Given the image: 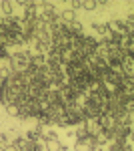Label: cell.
Segmentation results:
<instances>
[{"mask_svg":"<svg viewBox=\"0 0 134 151\" xmlns=\"http://www.w3.org/2000/svg\"><path fill=\"white\" fill-rule=\"evenodd\" d=\"M106 26H108V30H110V32L124 36V26H126V24H124V18H120V16L110 18V20H106Z\"/></svg>","mask_w":134,"mask_h":151,"instance_id":"6da1fadb","label":"cell"},{"mask_svg":"<svg viewBox=\"0 0 134 151\" xmlns=\"http://www.w3.org/2000/svg\"><path fill=\"white\" fill-rule=\"evenodd\" d=\"M90 28H92V32H94L96 38H106V36L110 35L106 22H100V20H92V22H90Z\"/></svg>","mask_w":134,"mask_h":151,"instance_id":"7a4b0ae2","label":"cell"},{"mask_svg":"<svg viewBox=\"0 0 134 151\" xmlns=\"http://www.w3.org/2000/svg\"><path fill=\"white\" fill-rule=\"evenodd\" d=\"M0 16L6 18V16H14V4L10 0H0Z\"/></svg>","mask_w":134,"mask_h":151,"instance_id":"3957f363","label":"cell"},{"mask_svg":"<svg viewBox=\"0 0 134 151\" xmlns=\"http://www.w3.org/2000/svg\"><path fill=\"white\" fill-rule=\"evenodd\" d=\"M80 2H82V12L84 14L96 12V0H80Z\"/></svg>","mask_w":134,"mask_h":151,"instance_id":"277c9868","label":"cell"},{"mask_svg":"<svg viewBox=\"0 0 134 151\" xmlns=\"http://www.w3.org/2000/svg\"><path fill=\"white\" fill-rule=\"evenodd\" d=\"M60 147H62L60 139H50L44 143V151H60Z\"/></svg>","mask_w":134,"mask_h":151,"instance_id":"5b68a950","label":"cell"},{"mask_svg":"<svg viewBox=\"0 0 134 151\" xmlns=\"http://www.w3.org/2000/svg\"><path fill=\"white\" fill-rule=\"evenodd\" d=\"M10 77H12V69L6 63H2V65H0V81H8Z\"/></svg>","mask_w":134,"mask_h":151,"instance_id":"8992f818","label":"cell"},{"mask_svg":"<svg viewBox=\"0 0 134 151\" xmlns=\"http://www.w3.org/2000/svg\"><path fill=\"white\" fill-rule=\"evenodd\" d=\"M72 151H90L86 139H74V145H72Z\"/></svg>","mask_w":134,"mask_h":151,"instance_id":"52a82bcc","label":"cell"},{"mask_svg":"<svg viewBox=\"0 0 134 151\" xmlns=\"http://www.w3.org/2000/svg\"><path fill=\"white\" fill-rule=\"evenodd\" d=\"M86 137H88V133H86V127L84 125L74 127V139H86Z\"/></svg>","mask_w":134,"mask_h":151,"instance_id":"ba28073f","label":"cell"},{"mask_svg":"<svg viewBox=\"0 0 134 151\" xmlns=\"http://www.w3.org/2000/svg\"><path fill=\"white\" fill-rule=\"evenodd\" d=\"M4 113H6V117L16 119V117H18V107H16V105H6V107H4Z\"/></svg>","mask_w":134,"mask_h":151,"instance_id":"9c48e42d","label":"cell"},{"mask_svg":"<svg viewBox=\"0 0 134 151\" xmlns=\"http://www.w3.org/2000/svg\"><path fill=\"white\" fill-rule=\"evenodd\" d=\"M66 137H68V139H70V137L74 139V129H66Z\"/></svg>","mask_w":134,"mask_h":151,"instance_id":"30bf717a","label":"cell"},{"mask_svg":"<svg viewBox=\"0 0 134 151\" xmlns=\"http://www.w3.org/2000/svg\"><path fill=\"white\" fill-rule=\"evenodd\" d=\"M60 151H72V149H70L68 145H64V143H62V147H60Z\"/></svg>","mask_w":134,"mask_h":151,"instance_id":"8fae6325","label":"cell"},{"mask_svg":"<svg viewBox=\"0 0 134 151\" xmlns=\"http://www.w3.org/2000/svg\"><path fill=\"white\" fill-rule=\"evenodd\" d=\"M98 151H106V149H98Z\"/></svg>","mask_w":134,"mask_h":151,"instance_id":"7c38bea8","label":"cell"},{"mask_svg":"<svg viewBox=\"0 0 134 151\" xmlns=\"http://www.w3.org/2000/svg\"><path fill=\"white\" fill-rule=\"evenodd\" d=\"M0 127H2V123H0Z\"/></svg>","mask_w":134,"mask_h":151,"instance_id":"4fadbf2b","label":"cell"}]
</instances>
